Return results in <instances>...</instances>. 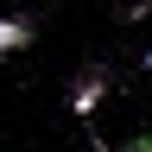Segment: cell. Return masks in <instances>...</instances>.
<instances>
[{
	"instance_id": "obj_4",
	"label": "cell",
	"mask_w": 152,
	"mask_h": 152,
	"mask_svg": "<svg viewBox=\"0 0 152 152\" xmlns=\"http://www.w3.org/2000/svg\"><path fill=\"white\" fill-rule=\"evenodd\" d=\"M146 70H152V51H146Z\"/></svg>"
},
{
	"instance_id": "obj_3",
	"label": "cell",
	"mask_w": 152,
	"mask_h": 152,
	"mask_svg": "<svg viewBox=\"0 0 152 152\" xmlns=\"http://www.w3.org/2000/svg\"><path fill=\"white\" fill-rule=\"evenodd\" d=\"M127 152H152V133H140V140H133V146H127Z\"/></svg>"
},
{
	"instance_id": "obj_2",
	"label": "cell",
	"mask_w": 152,
	"mask_h": 152,
	"mask_svg": "<svg viewBox=\"0 0 152 152\" xmlns=\"http://www.w3.org/2000/svg\"><path fill=\"white\" fill-rule=\"evenodd\" d=\"M32 38H38V32H32V19H0V57H13V51H26Z\"/></svg>"
},
{
	"instance_id": "obj_1",
	"label": "cell",
	"mask_w": 152,
	"mask_h": 152,
	"mask_svg": "<svg viewBox=\"0 0 152 152\" xmlns=\"http://www.w3.org/2000/svg\"><path fill=\"white\" fill-rule=\"evenodd\" d=\"M102 95H108V70H83V76H76V89H70V114H83V121H89V114L102 108Z\"/></svg>"
}]
</instances>
